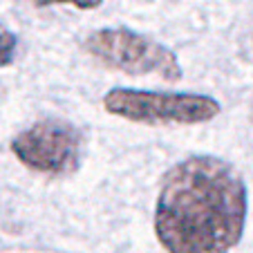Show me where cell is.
I'll return each instance as SVG.
<instances>
[{
  "label": "cell",
  "instance_id": "cell-3",
  "mask_svg": "<svg viewBox=\"0 0 253 253\" xmlns=\"http://www.w3.org/2000/svg\"><path fill=\"white\" fill-rule=\"evenodd\" d=\"M87 49L103 65L126 74H159L166 81L182 79V65L175 52L130 29H99L87 39Z\"/></svg>",
  "mask_w": 253,
  "mask_h": 253
},
{
  "label": "cell",
  "instance_id": "cell-4",
  "mask_svg": "<svg viewBox=\"0 0 253 253\" xmlns=\"http://www.w3.org/2000/svg\"><path fill=\"white\" fill-rule=\"evenodd\" d=\"M83 137L74 126L45 119L11 139V153L29 170L45 175H67L77 170Z\"/></svg>",
  "mask_w": 253,
  "mask_h": 253
},
{
  "label": "cell",
  "instance_id": "cell-6",
  "mask_svg": "<svg viewBox=\"0 0 253 253\" xmlns=\"http://www.w3.org/2000/svg\"><path fill=\"white\" fill-rule=\"evenodd\" d=\"M32 5L36 7H49V5H74L79 9H96V7L103 2V0H29Z\"/></svg>",
  "mask_w": 253,
  "mask_h": 253
},
{
  "label": "cell",
  "instance_id": "cell-5",
  "mask_svg": "<svg viewBox=\"0 0 253 253\" xmlns=\"http://www.w3.org/2000/svg\"><path fill=\"white\" fill-rule=\"evenodd\" d=\"M16 47H18V41L11 32L0 27V67L9 65L16 56Z\"/></svg>",
  "mask_w": 253,
  "mask_h": 253
},
{
  "label": "cell",
  "instance_id": "cell-2",
  "mask_svg": "<svg viewBox=\"0 0 253 253\" xmlns=\"http://www.w3.org/2000/svg\"><path fill=\"white\" fill-rule=\"evenodd\" d=\"M105 110L137 124H204L220 115V103L193 92H146L115 87L103 99Z\"/></svg>",
  "mask_w": 253,
  "mask_h": 253
},
{
  "label": "cell",
  "instance_id": "cell-1",
  "mask_svg": "<svg viewBox=\"0 0 253 253\" xmlns=\"http://www.w3.org/2000/svg\"><path fill=\"white\" fill-rule=\"evenodd\" d=\"M247 184L229 162L193 155L164 175L155 235L168 253H229L247 224Z\"/></svg>",
  "mask_w": 253,
  "mask_h": 253
}]
</instances>
